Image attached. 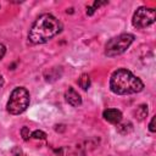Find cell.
<instances>
[{
  "label": "cell",
  "instance_id": "8fae6325",
  "mask_svg": "<svg viewBox=\"0 0 156 156\" xmlns=\"http://www.w3.org/2000/svg\"><path fill=\"white\" fill-rule=\"evenodd\" d=\"M30 136L34 138V139H40V140H43V139L46 138V133L43 132V130H34V132L30 134Z\"/></svg>",
  "mask_w": 156,
  "mask_h": 156
},
{
  "label": "cell",
  "instance_id": "277c9868",
  "mask_svg": "<svg viewBox=\"0 0 156 156\" xmlns=\"http://www.w3.org/2000/svg\"><path fill=\"white\" fill-rule=\"evenodd\" d=\"M133 40H134V35L129 33H123L110 39L105 45V55L108 57H113L123 54L130 46Z\"/></svg>",
  "mask_w": 156,
  "mask_h": 156
},
{
  "label": "cell",
  "instance_id": "52a82bcc",
  "mask_svg": "<svg viewBox=\"0 0 156 156\" xmlns=\"http://www.w3.org/2000/svg\"><path fill=\"white\" fill-rule=\"evenodd\" d=\"M65 99H66V101H67L69 105H72V106H74V107L79 106V105L82 104V98H80V95H79L72 87L66 90V93H65Z\"/></svg>",
  "mask_w": 156,
  "mask_h": 156
},
{
  "label": "cell",
  "instance_id": "8992f818",
  "mask_svg": "<svg viewBox=\"0 0 156 156\" xmlns=\"http://www.w3.org/2000/svg\"><path fill=\"white\" fill-rule=\"evenodd\" d=\"M102 117L110 123L118 124L122 121V112L119 110H117V108H107V110L104 111Z\"/></svg>",
  "mask_w": 156,
  "mask_h": 156
},
{
  "label": "cell",
  "instance_id": "7c38bea8",
  "mask_svg": "<svg viewBox=\"0 0 156 156\" xmlns=\"http://www.w3.org/2000/svg\"><path fill=\"white\" fill-rule=\"evenodd\" d=\"M21 135H22L23 140H28V139L30 138V130H29V128H28V127H22V129H21Z\"/></svg>",
  "mask_w": 156,
  "mask_h": 156
},
{
  "label": "cell",
  "instance_id": "7a4b0ae2",
  "mask_svg": "<svg viewBox=\"0 0 156 156\" xmlns=\"http://www.w3.org/2000/svg\"><path fill=\"white\" fill-rule=\"evenodd\" d=\"M110 89L117 95L135 94L144 89V83L126 68L115 71L110 78Z\"/></svg>",
  "mask_w": 156,
  "mask_h": 156
},
{
  "label": "cell",
  "instance_id": "ba28073f",
  "mask_svg": "<svg viewBox=\"0 0 156 156\" xmlns=\"http://www.w3.org/2000/svg\"><path fill=\"white\" fill-rule=\"evenodd\" d=\"M134 115L135 117L139 119V121H143L146 116H147V106L146 105H140L136 107V110L134 111Z\"/></svg>",
  "mask_w": 156,
  "mask_h": 156
},
{
  "label": "cell",
  "instance_id": "9c48e42d",
  "mask_svg": "<svg viewBox=\"0 0 156 156\" xmlns=\"http://www.w3.org/2000/svg\"><path fill=\"white\" fill-rule=\"evenodd\" d=\"M132 129H133V124H132L130 122H124V123H121V124L117 126L118 133H121V134H123V135L130 133Z\"/></svg>",
  "mask_w": 156,
  "mask_h": 156
},
{
  "label": "cell",
  "instance_id": "9a60e30c",
  "mask_svg": "<svg viewBox=\"0 0 156 156\" xmlns=\"http://www.w3.org/2000/svg\"><path fill=\"white\" fill-rule=\"evenodd\" d=\"M105 4H107V1H95L94 5H93V7L96 9V7H99V6H101V5H105Z\"/></svg>",
  "mask_w": 156,
  "mask_h": 156
},
{
  "label": "cell",
  "instance_id": "30bf717a",
  "mask_svg": "<svg viewBox=\"0 0 156 156\" xmlns=\"http://www.w3.org/2000/svg\"><path fill=\"white\" fill-rule=\"evenodd\" d=\"M78 84H79V87L83 90H88L89 87H90V77L88 74H85V73L82 74L80 78H79V80H78Z\"/></svg>",
  "mask_w": 156,
  "mask_h": 156
},
{
  "label": "cell",
  "instance_id": "4fadbf2b",
  "mask_svg": "<svg viewBox=\"0 0 156 156\" xmlns=\"http://www.w3.org/2000/svg\"><path fill=\"white\" fill-rule=\"evenodd\" d=\"M5 52H6V46L0 43V60H2V57L5 56Z\"/></svg>",
  "mask_w": 156,
  "mask_h": 156
},
{
  "label": "cell",
  "instance_id": "e0dca14e",
  "mask_svg": "<svg viewBox=\"0 0 156 156\" xmlns=\"http://www.w3.org/2000/svg\"><path fill=\"white\" fill-rule=\"evenodd\" d=\"M2 84H4V79H2V77L0 76V87H2Z\"/></svg>",
  "mask_w": 156,
  "mask_h": 156
},
{
  "label": "cell",
  "instance_id": "3957f363",
  "mask_svg": "<svg viewBox=\"0 0 156 156\" xmlns=\"http://www.w3.org/2000/svg\"><path fill=\"white\" fill-rule=\"evenodd\" d=\"M29 105V93L23 87H17L10 94L6 108L11 115H20L27 110Z\"/></svg>",
  "mask_w": 156,
  "mask_h": 156
},
{
  "label": "cell",
  "instance_id": "2e32d148",
  "mask_svg": "<svg viewBox=\"0 0 156 156\" xmlns=\"http://www.w3.org/2000/svg\"><path fill=\"white\" fill-rule=\"evenodd\" d=\"M94 11H95V9H94L93 6H88V7H87V15H88V16H91V15L94 13Z\"/></svg>",
  "mask_w": 156,
  "mask_h": 156
},
{
  "label": "cell",
  "instance_id": "6da1fadb",
  "mask_svg": "<svg viewBox=\"0 0 156 156\" xmlns=\"http://www.w3.org/2000/svg\"><path fill=\"white\" fill-rule=\"evenodd\" d=\"M62 29L61 22L50 13L39 16L28 33V39L33 44H44L58 34Z\"/></svg>",
  "mask_w": 156,
  "mask_h": 156
},
{
  "label": "cell",
  "instance_id": "5b68a950",
  "mask_svg": "<svg viewBox=\"0 0 156 156\" xmlns=\"http://www.w3.org/2000/svg\"><path fill=\"white\" fill-rule=\"evenodd\" d=\"M155 16H156L155 9L141 6L134 12L133 18H132V23L135 28L143 29V28L151 26L155 22Z\"/></svg>",
  "mask_w": 156,
  "mask_h": 156
},
{
  "label": "cell",
  "instance_id": "5bb4252c",
  "mask_svg": "<svg viewBox=\"0 0 156 156\" xmlns=\"http://www.w3.org/2000/svg\"><path fill=\"white\" fill-rule=\"evenodd\" d=\"M149 129H150V132H156V128H155V117H152L151 118V122H150V124H149Z\"/></svg>",
  "mask_w": 156,
  "mask_h": 156
}]
</instances>
